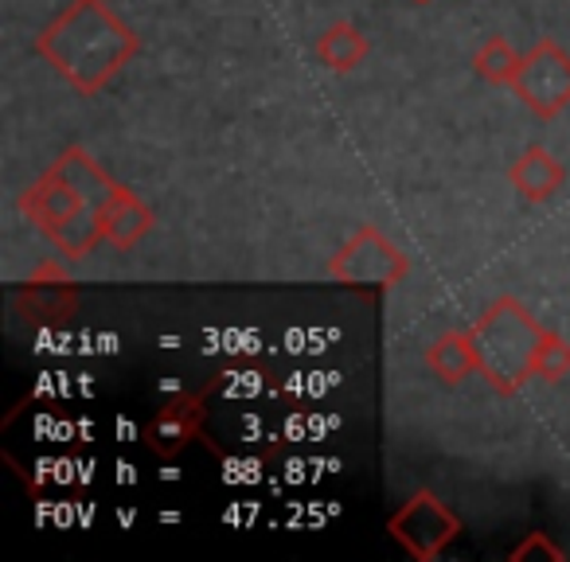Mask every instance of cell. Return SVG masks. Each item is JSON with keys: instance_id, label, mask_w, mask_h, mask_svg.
<instances>
[{"instance_id": "1", "label": "cell", "mask_w": 570, "mask_h": 562, "mask_svg": "<svg viewBox=\"0 0 570 562\" xmlns=\"http://www.w3.org/2000/svg\"><path fill=\"white\" fill-rule=\"evenodd\" d=\"M118 184L82 145H67L48 172L20 191V215L56 246L63 258L82 262L106 243L102 215L110 207Z\"/></svg>"}, {"instance_id": "2", "label": "cell", "mask_w": 570, "mask_h": 562, "mask_svg": "<svg viewBox=\"0 0 570 562\" xmlns=\"http://www.w3.org/2000/svg\"><path fill=\"white\" fill-rule=\"evenodd\" d=\"M141 51V36L106 4L75 0L36 36V56L82 98L106 90Z\"/></svg>"}, {"instance_id": "3", "label": "cell", "mask_w": 570, "mask_h": 562, "mask_svg": "<svg viewBox=\"0 0 570 562\" xmlns=\"http://www.w3.org/2000/svg\"><path fill=\"white\" fill-rule=\"evenodd\" d=\"M543 333L547 328L512 294L489 302V309L473 321L469 336L481 359V375L500 398L520 395L528 379H535V352Z\"/></svg>"}, {"instance_id": "4", "label": "cell", "mask_w": 570, "mask_h": 562, "mask_svg": "<svg viewBox=\"0 0 570 562\" xmlns=\"http://www.w3.org/2000/svg\"><path fill=\"white\" fill-rule=\"evenodd\" d=\"M328 277L356 289H395L411 274V258L383 235L375 223H364L341 250L328 258Z\"/></svg>"}, {"instance_id": "5", "label": "cell", "mask_w": 570, "mask_h": 562, "mask_svg": "<svg viewBox=\"0 0 570 562\" xmlns=\"http://www.w3.org/2000/svg\"><path fill=\"white\" fill-rule=\"evenodd\" d=\"M387 535L399 543V551H406L414 562H434L450 551V543L461 535V515L445 504L438 492L419 489L414 496H406V504H399L387 520Z\"/></svg>"}, {"instance_id": "6", "label": "cell", "mask_w": 570, "mask_h": 562, "mask_svg": "<svg viewBox=\"0 0 570 562\" xmlns=\"http://www.w3.org/2000/svg\"><path fill=\"white\" fill-rule=\"evenodd\" d=\"M512 90L535 118H559L570 106V51L554 40H539L523 56Z\"/></svg>"}, {"instance_id": "7", "label": "cell", "mask_w": 570, "mask_h": 562, "mask_svg": "<svg viewBox=\"0 0 570 562\" xmlns=\"http://www.w3.org/2000/svg\"><path fill=\"white\" fill-rule=\"evenodd\" d=\"M204 418H207V391H199V395H188V391L173 395L149 422H145V430H141L145 450L160 461H173L176 453H184L199 437Z\"/></svg>"}, {"instance_id": "8", "label": "cell", "mask_w": 570, "mask_h": 562, "mask_svg": "<svg viewBox=\"0 0 570 562\" xmlns=\"http://www.w3.org/2000/svg\"><path fill=\"white\" fill-rule=\"evenodd\" d=\"M508 184H512L528 204H547V199H551L554 191H562V184H567V168H562V160L554 157L551 149L531 145V149H523L520 157L508 165Z\"/></svg>"}, {"instance_id": "9", "label": "cell", "mask_w": 570, "mask_h": 562, "mask_svg": "<svg viewBox=\"0 0 570 562\" xmlns=\"http://www.w3.org/2000/svg\"><path fill=\"white\" fill-rule=\"evenodd\" d=\"M153 223H157L153 207L145 204L137 191H129L118 184V191H114L110 207H106V215H102L106 243H110L114 250H134V246L153 230Z\"/></svg>"}, {"instance_id": "10", "label": "cell", "mask_w": 570, "mask_h": 562, "mask_svg": "<svg viewBox=\"0 0 570 562\" xmlns=\"http://www.w3.org/2000/svg\"><path fill=\"white\" fill-rule=\"evenodd\" d=\"M426 367L430 375L445 383V387H458L461 379H469L473 372H481V359H476V348H473V336L469 333H442L438 341H430L426 348Z\"/></svg>"}, {"instance_id": "11", "label": "cell", "mask_w": 570, "mask_h": 562, "mask_svg": "<svg viewBox=\"0 0 570 562\" xmlns=\"http://www.w3.org/2000/svg\"><path fill=\"white\" fill-rule=\"evenodd\" d=\"M367 51H372L367 36L360 32L356 24H348V20H336V24H328L325 32L317 36V43H313V56H317V63L328 67L333 75L356 71V67L367 59Z\"/></svg>"}, {"instance_id": "12", "label": "cell", "mask_w": 570, "mask_h": 562, "mask_svg": "<svg viewBox=\"0 0 570 562\" xmlns=\"http://www.w3.org/2000/svg\"><path fill=\"white\" fill-rule=\"evenodd\" d=\"M523 56L504 40V36H489L481 48L473 51V71L481 75L492 87H512L515 75H520Z\"/></svg>"}, {"instance_id": "13", "label": "cell", "mask_w": 570, "mask_h": 562, "mask_svg": "<svg viewBox=\"0 0 570 562\" xmlns=\"http://www.w3.org/2000/svg\"><path fill=\"white\" fill-rule=\"evenodd\" d=\"M570 375V341L554 328H547L535 352V379L543 383H562Z\"/></svg>"}, {"instance_id": "14", "label": "cell", "mask_w": 570, "mask_h": 562, "mask_svg": "<svg viewBox=\"0 0 570 562\" xmlns=\"http://www.w3.org/2000/svg\"><path fill=\"white\" fill-rule=\"evenodd\" d=\"M512 562H528V559H547V562H562L567 554H562V546L551 543V535H543V531H531V535H523L520 546H512V554H508Z\"/></svg>"}, {"instance_id": "15", "label": "cell", "mask_w": 570, "mask_h": 562, "mask_svg": "<svg viewBox=\"0 0 570 562\" xmlns=\"http://www.w3.org/2000/svg\"><path fill=\"white\" fill-rule=\"evenodd\" d=\"M414 4H426V0H414Z\"/></svg>"}]
</instances>
